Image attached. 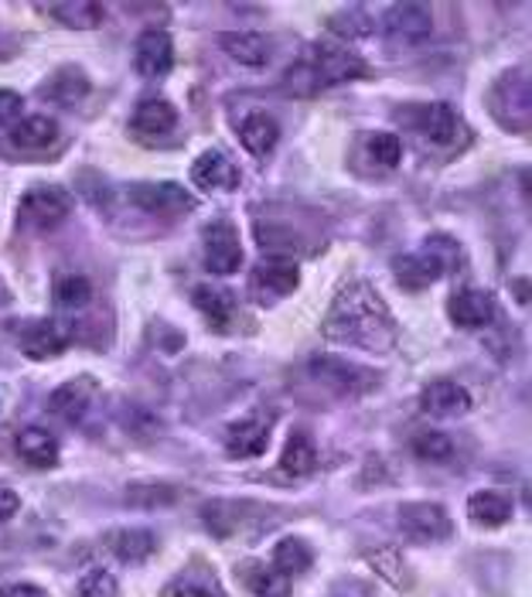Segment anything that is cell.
Wrapping results in <instances>:
<instances>
[{
    "mask_svg": "<svg viewBox=\"0 0 532 597\" xmlns=\"http://www.w3.org/2000/svg\"><path fill=\"white\" fill-rule=\"evenodd\" d=\"M318 468V451H314V444H311V438L308 434H290L287 438V444H284V454H280V472L284 475H290V478H304V475H311Z\"/></svg>",
    "mask_w": 532,
    "mask_h": 597,
    "instance_id": "obj_28",
    "label": "cell"
},
{
    "mask_svg": "<svg viewBox=\"0 0 532 597\" xmlns=\"http://www.w3.org/2000/svg\"><path fill=\"white\" fill-rule=\"evenodd\" d=\"M96 396H99V383L92 376H76L48 396V410L65 423H79L96 403Z\"/></svg>",
    "mask_w": 532,
    "mask_h": 597,
    "instance_id": "obj_10",
    "label": "cell"
},
{
    "mask_svg": "<svg viewBox=\"0 0 532 597\" xmlns=\"http://www.w3.org/2000/svg\"><path fill=\"white\" fill-rule=\"evenodd\" d=\"M369 563L379 571V577H386L392 587H410V571H407V560L399 556L396 546H383L376 553H369Z\"/></svg>",
    "mask_w": 532,
    "mask_h": 597,
    "instance_id": "obj_33",
    "label": "cell"
},
{
    "mask_svg": "<svg viewBox=\"0 0 532 597\" xmlns=\"http://www.w3.org/2000/svg\"><path fill=\"white\" fill-rule=\"evenodd\" d=\"M76 597H120V584L110 571L89 567L76 584Z\"/></svg>",
    "mask_w": 532,
    "mask_h": 597,
    "instance_id": "obj_35",
    "label": "cell"
},
{
    "mask_svg": "<svg viewBox=\"0 0 532 597\" xmlns=\"http://www.w3.org/2000/svg\"><path fill=\"white\" fill-rule=\"evenodd\" d=\"M69 212H73V195L58 185L31 188L18 202V222L27 229H38V232L58 229L65 219H69Z\"/></svg>",
    "mask_w": 532,
    "mask_h": 597,
    "instance_id": "obj_4",
    "label": "cell"
},
{
    "mask_svg": "<svg viewBox=\"0 0 532 597\" xmlns=\"http://www.w3.org/2000/svg\"><path fill=\"white\" fill-rule=\"evenodd\" d=\"M86 92H89V82H86V76H82L79 69H62V73L48 82V89H45V96L58 99L62 107H76Z\"/></svg>",
    "mask_w": 532,
    "mask_h": 597,
    "instance_id": "obj_32",
    "label": "cell"
},
{
    "mask_svg": "<svg viewBox=\"0 0 532 597\" xmlns=\"http://www.w3.org/2000/svg\"><path fill=\"white\" fill-rule=\"evenodd\" d=\"M21 96L11 92V89H0V126H14L18 117H21Z\"/></svg>",
    "mask_w": 532,
    "mask_h": 597,
    "instance_id": "obj_38",
    "label": "cell"
},
{
    "mask_svg": "<svg viewBox=\"0 0 532 597\" xmlns=\"http://www.w3.org/2000/svg\"><path fill=\"white\" fill-rule=\"evenodd\" d=\"M18 509H21L18 491H11V488H0V522H8L11 516H18Z\"/></svg>",
    "mask_w": 532,
    "mask_h": 597,
    "instance_id": "obj_40",
    "label": "cell"
},
{
    "mask_svg": "<svg viewBox=\"0 0 532 597\" xmlns=\"http://www.w3.org/2000/svg\"><path fill=\"white\" fill-rule=\"evenodd\" d=\"M420 134L437 144V147H454L457 141H464L468 126H464L461 113L447 103H430L420 110Z\"/></svg>",
    "mask_w": 532,
    "mask_h": 597,
    "instance_id": "obj_14",
    "label": "cell"
},
{
    "mask_svg": "<svg viewBox=\"0 0 532 597\" xmlns=\"http://www.w3.org/2000/svg\"><path fill=\"white\" fill-rule=\"evenodd\" d=\"M420 403H423V413L437 417V420H451V417H464L472 410V393L464 389L461 383L437 379V383H430L423 389Z\"/></svg>",
    "mask_w": 532,
    "mask_h": 597,
    "instance_id": "obj_15",
    "label": "cell"
},
{
    "mask_svg": "<svg viewBox=\"0 0 532 597\" xmlns=\"http://www.w3.org/2000/svg\"><path fill=\"white\" fill-rule=\"evenodd\" d=\"M328 24H331V31H335V35H342V38H365V35L373 31V21H369V14H365L362 8H348V11L331 18Z\"/></svg>",
    "mask_w": 532,
    "mask_h": 597,
    "instance_id": "obj_37",
    "label": "cell"
},
{
    "mask_svg": "<svg viewBox=\"0 0 532 597\" xmlns=\"http://www.w3.org/2000/svg\"><path fill=\"white\" fill-rule=\"evenodd\" d=\"M240 141L250 154L263 157L270 154L280 141V126L270 113H250L243 123H240Z\"/></svg>",
    "mask_w": 532,
    "mask_h": 597,
    "instance_id": "obj_24",
    "label": "cell"
},
{
    "mask_svg": "<svg viewBox=\"0 0 532 597\" xmlns=\"http://www.w3.org/2000/svg\"><path fill=\"white\" fill-rule=\"evenodd\" d=\"M191 181L202 191H232L240 188L243 175L222 151H206L191 164Z\"/></svg>",
    "mask_w": 532,
    "mask_h": 597,
    "instance_id": "obj_16",
    "label": "cell"
},
{
    "mask_svg": "<svg viewBox=\"0 0 532 597\" xmlns=\"http://www.w3.org/2000/svg\"><path fill=\"white\" fill-rule=\"evenodd\" d=\"M447 314L457 328L478 331L495 318V297L488 290H457L447 305Z\"/></svg>",
    "mask_w": 532,
    "mask_h": 597,
    "instance_id": "obj_17",
    "label": "cell"
},
{
    "mask_svg": "<svg viewBox=\"0 0 532 597\" xmlns=\"http://www.w3.org/2000/svg\"><path fill=\"white\" fill-rule=\"evenodd\" d=\"M171 597H215V594H209L206 587H195V584H185V587H178Z\"/></svg>",
    "mask_w": 532,
    "mask_h": 597,
    "instance_id": "obj_41",
    "label": "cell"
},
{
    "mask_svg": "<svg viewBox=\"0 0 532 597\" xmlns=\"http://www.w3.org/2000/svg\"><path fill=\"white\" fill-rule=\"evenodd\" d=\"M55 137H58V123H55L52 117H45V113L24 117V120L14 123V130H11V144H14L18 151H45V147L55 144Z\"/></svg>",
    "mask_w": 532,
    "mask_h": 597,
    "instance_id": "obj_23",
    "label": "cell"
},
{
    "mask_svg": "<svg viewBox=\"0 0 532 597\" xmlns=\"http://www.w3.org/2000/svg\"><path fill=\"white\" fill-rule=\"evenodd\" d=\"M270 444V430L259 420H240V423H229L225 430V451L232 457H259Z\"/></svg>",
    "mask_w": 532,
    "mask_h": 597,
    "instance_id": "obj_22",
    "label": "cell"
},
{
    "mask_svg": "<svg viewBox=\"0 0 532 597\" xmlns=\"http://www.w3.org/2000/svg\"><path fill=\"white\" fill-rule=\"evenodd\" d=\"M175 126H178V110L160 96L137 103V110L130 117V130L137 141H160V137H168Z\"/></svg>",
    "mask_w": 532,
    "mask_h": 597,
    "instance_id": "obj_13",
    "label": "cell"
},
{
    "mask_svg": "<svg viewBox=\"0 0 532 597\" xmlns=\"http://www.w3.org/2000/svg\"><path fill=\"white\" fill-rule=\"evenodd\" d=\"M311 376L324 386H335V393L348 396V393H358L369 386V373H362L358 366H352V362H342V358H314L311 362Z\"/></svg>",
    "mask_w": 532,
    "mask_h": 597,
    "instance_id": "obj_19",
    "label": "cell"
},
{
    "mask_svg": "<svg viewBox=\"0 0 532 597\" xmlns=\"http://www.w3.org/2000/svg\"><path fill=\"white\" fill-rule=\"evenodd\" d=\"M434 31V14L423 4H392L383 18V35L392 48H417Z\"/></svg>",
    "mask_w": 532,
    "mask_h": 597,
    "instance_id": "obj_6",
    "label": "cell"
},
{
    "mask_svg": "<svg viewBox=\"0 0 532 597\" xmlns=\"http://www.w3.org/2000/svg\"><path fill=\"white\" fill-rule=\"evenodd\" d=\"M202 263L209 274H236L243 267V243L232 222L219 219L202 229Z\"/></svg>",
    "mask_w": 532,
    "mask_h": 597,
    "instance_id": "obj_5",
    "label": "cell"
},
{
    "mask_svg": "<svg viewBox=\"0 0 532 597\" xmlns=\"http://www.w3.org/2000/svg\"><path fill=\"white\" fill-rule=\"evenodd\" d=\"M73 335L69 328H62L58 321H27L21 328V352L31 358V362H45V358H55L69 349Z\"/></svg>",
    "mask_w": 532,
    "mask_h": 597,
    "instance_id": "obj_12",
    "label": "cell"
},
{
    "mask_svg": "<svg viewBox=\"0 0 532 597\" xmlns=\"http://www.w3.org/2000/svg\"><path fill=\"white\" fill-rule=\"evenodd\" d=\"M399 529L417 540V543H434V540H447L454 533L451 516L444 506L437 502H407L399 506Z\"/></svg>",
    "mask_w": 532,
    "mask_h": 597,
    "instance_id": "obj_7",
    "label": "cell"
},
{
    "mask_svg": "<svg viewBox=\"0 0 532 597\" xmlns=\"http://www.w3.org/2000/svg\"><path fill=\"white\" fill-rule=\"evenodd\" d=\"M311 563H314V553L304 540H297V537H287L274 546V567L287 577L293 574H304L311 571Z\"/></svg>",
    "mask_w": 532,
    "mask_h": 597,
    "instance_id": "obj_30",
    "label": "cell"
},
{
    "mask_svg": "<svg viewBox=\"0 0 532 597\" xmlns=\"http://www.w3.org/2000/svg\"><path fill=\"white\" fill-rule=\"evenodd\" d=\"M130 202L151 212V215H181L195 209V198L175 185V181H154V185H133L130 188Z\"/></svg>",
    "mask_w": 532,
    "mask_h": 597,
    "instance_id": "obj_9",
    "label": "cell"
},
{
    "mask_svg": "<svg viewBox=\"0 0 532 597\" xmlns=\"http://www.w3.org/2000/svg\"><path fill=\"white\" fill-rule=\"evenodd\" d=\"M14 447H18L21 461H27L31 468H55L58 454H62L58 441L48 434L45 427H24V430H18Z\"/></svg>",
    "mask_w": 532,
    "mask_h": 597,
    "instance_id": "obj_21",
    "label": "cell"
},
{
    "mask_svg": "<svg viewBox=\"0 0 532 597\" xmlns=\"http://www.w3.org/2000/svg\"><path fill=\"white\" fill-rule=\"evenodd\" d=\"M365 147H369V157L386 172L399 168V161H403V141H399L396 134H373L369 141H365Z\"/></svg>",
    "mask_w": 532,
    "mask_h": 597,
    "instance_id": "obj_36",
    "label": "cell"
},
{
    "mask_svg": "<svg viewBox=\"0 0 532 597\" xmlns=\"http://www.w3.org/2000/svg\"><path fill=\"white\" fill-rule=\"evenodd\" d=\"M321 335L335 345H352L362 352H389L396 345V321L373 284H348L331 301Z\"/></svg>",
    "mask_w": 532,
    "mask_h": 597,
    "instance_id": "obj_1",
    "label": "cell"
},
{
    "mask_svg": "<svg viewBox=\"0 0 532 597\" xmlns=\"http://www.w3.org/2000/svg\"><path fill=\"white\" fill-rule=\"evenodd\" d=\"M468 516L481 529H498V526L509 522L512 502L506 499V495H498V491H475L472 499H468Z\"/></svg>",
    "mask_w": 532,
    "mask_h": 597,
    "instance_id": "obj_27",
    "label": "cell"
},
{
    "mask_svg": "<svg viewBox=\"0 0 532 597\" xmlns=\"http://www.w3.org/2000/svg\"><path fill=\"white\" fill-rule=\"evenodd\" d=\"M240 577L253 597H290L293 590V581L287 574H280L277 567H263V563H243Z\"/></svg>",
    "mask_w": 532,
    "mask_h": 597,
    "instance_id": "obj_25",
    "label": "cell"
},
{
    "mask_svg": "<svg viewBox=\"0 0 532 597\" xmlns=\"http://www.w3.org/2000/svg\"><path fill=\"white\" fill-rule=\"evenodd\" d=\"M457 267H461V250L447 236H430V240H423L420 250L399 256L392 263L396 280L403 284L407 290H423V287L437 284L441 277H447Z\"/></svg>",
    "mask_w": 532,
    "mask_h": 597,
    "instance_id": "obj_3",
    "label": "cell"
},
{
    "mask_svg": "<svg viewBox=\"0 0 532 597\" xmlns=\"http://www.w3.org/2000/svg\"><path fill=\"white\" fill-rule=\"evenodd\" d=\"M58 24L65 27H79V31H89V27H99L107 18L103 4H96V0H65V4H48L45 8Z\"/></svg>",
    "mask_w": 532,
    "mask_h": 597,
    "instance_id": "obj_29",
    "label": "cell"
},
{
    "mask_svg": "<svg viewBox=\"0 0 532 597\" xmlns=\"http://www.w3.org/2000/svg\"><path fill=\"white\" fill-rule=\"evenodd\" d=\"M195 308L206 314V321L215 328V331H229L232 321H236V297H232V290L225 287H212V284H202L195 287Z\"/></svg>",
    "mask_w": 532,
    "mask_h": 597,
    "instance_id": "obj_20",
    "label": "cell"
},
{
    "mask_svg": "<svg viewBox=\"0 0 532 597\" xmlns=\"http://www.w3.org/2000/svg\"><path fill=\"white\" fill-rule=\"evenodd\" d=\"M413 454L423 457V461H447L454 454V441L444 434V430H420L413 438Z\"/></svg>",
    "mask_w": 532,
    "mask_h": 597,
    "instance_id": "obj_34",
    "label": "cell"
},
{
    "mask_svg": "<svg viewBox=\"0 0 532 597\" xmlns=\"http://www.w3.org/2000/svg\"><path fill=\"white\" fill-rule=\"evenodd\" d=\"M0 597H48V590L35 584H4L0 587Z\"/></svg>",
    "mask_w": 532,
    "mask_h": 597,
    "instance_id": "obj_39",
    "label": "cell"
},
{
    "mask_svg": "<svg viewBox=\"0 0 532 597\" xmlns=\"http://www.w3.org/2000/svg\"><path fill=\"white\" fill-rule=\"evenodd\" d=\"M52 297H55V305L62 311H82L92 301V284L82 274H65V277L55 280Z\"/></svg>",
    "mask_w": 532,
    "mask_h": 597,
    "instance_id": "obj_31",
    "label": "cell"
},
{
    "mask_svg": "<svg viewBox=\"0 0 532 597\" xmlns=\"http://www.w3.org/2000/svg\"><path fill=\"white\" fill-rule=\"evenodd\" d=\"M369 76V65H365L355 52L339 48V45H311L297 55V62L284 76V92L308 99L318 92H328L342 82H355Z\"/></svg>",
    "mask_w": 532,
    "mask_h": 597,
    "instance_id": "obj_2",
    "label": "cell"
},
{
    "mask_svg": "<svg viewBox=\"0 0 532 597\" xmlns=\"http://www.w3.org/2000/svg\"><path fill=\"white\" fill-rule=\"evenodd\" d=\"M219 45L232 62L250 65V69H259L274 55V42L259 31H225V35H219Z\"/></svg>",
    "mask_w": 532,
    "mask_h": 597,
    "instance_id": "obj_18",
    "label": "cell"
},
{
    "mask_svg": "<svg viewBox=\"0 0 532 597\" xmlns=\"http://www.w3.org/2000/svg\"><path fill=\"white\" fill-rule=\"evenodd\" d=\"M107 546L123 563H144L154 553L157 540L147 529H113V533H107Z\"/></svg>",
    "mask_w": 532,
    "mask_h": 597,
    "instance_id": "obj_26",
    "label": "cell"
},
{
    "mask_svg": "<svg viewBox=\"0 0 532 597\" xmlns=\"http://www.w3.org/2000/svg\"><path fill=\"white\" fill-rule=\"evenodd\" d=\"M171 65H175L171 35L160 27H147L137 38V45H133V69H137L144 79H160L171 73Z\"/></svg>",
    "mask_w": 532,
    "mask_h": 597,
    "instance_id": "obj_8",
    "label": "cell"
},
{
    "mask_svg": "<svg viewBox=\"0 0 532 597\" xmlns=\"http://www.w3.org/2000/svg\"><path fill=\"white\" fill-rule=\"evenodd\" d=\"M0 417H4V407H0Z\"/></svg>",
    "mask_w": 532,
    "mask_h": 597,
    "instance_id": "obj_42",
    "label": "cell"
},
{
    "mask_svg": "<svg viewBox=\"0 0 532 597\" xmlns=\"http://www.w3.org/2000/svg\"><path fill=\"white\" fill-rule=\"evenodd\" d=\"M297 284H301V270H297L293 259H270L250 274V290L256 301H277V297L293 294Z\"/></svg>",
    "mask_w": 532,
    "mask_h": 597,
    "instance_id": "obj_11",
    "label": "cell"
}]
</instances>
